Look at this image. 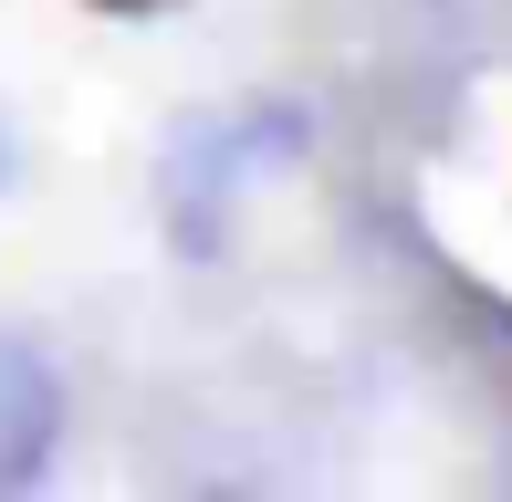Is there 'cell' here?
Wrapping results in <instances>:
<instances>
[{
	"mask_svg": "<svg viewBox=\"0 0 512 502\" xmlns=\"http://www.w3.org/2000/svg\"><path fill=\"white\" fill-rule=\"evenodd\" d=\"M53 440H63V387H53V367L0 335V492L42 482Z\"/></svg>",
	"mask_w": 512,
	"mask_h": 502,
	"instance_id": "obj_1",
	"label": "cell"
}]
</instances>
